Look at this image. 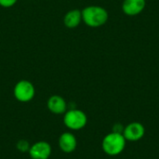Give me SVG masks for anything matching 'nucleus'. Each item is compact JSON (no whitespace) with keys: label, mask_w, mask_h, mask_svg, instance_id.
Instances as JSON below:
<instances>
[{"label":"nucleus","mask_w":159,"mask_h":159,"mask_svg":"<svg viewBox=\"0 0 159 159\" xmlns=\"http://www.w3.org/2000/svg\"><path fill=\"white\" fill-rule=\"evenodd\" d=\"M82 22V12L80 9H71L63 17V24L69 29L76 28Z\"/></svg>","instance_id":"nucleus-10"},{"label":"nucleus","mask_w":159,"mask_h":159,"mask_svg":"<svg viewBox=\"0 0 159 159\" xmlns=\"http://www.w3.org/2000/svg\"><path fill=\"white\" fill-rule=\"evenodd\" d=\"M145 0H124L122 4V10L127 16L134 17L141 14L145 8Z\"/></svg>","instance_id":"nucleus-9"},{"label":"nucleus","mask_w":159,"mask_h":159,"mask_svg":"<svg viewBox=\"0 0 159 159\" xmlns=\"http://www.w3.org/2000/svg\"><path fill=\"white\" fill-rule=\"evenodd\" d=\"M17 2H18V0H0V7L8 8V7L15 6L17 4Z\"/></svg>","instance_id":"nucleus-12"},{"label":"nucleus","mask_w":159,"mask_h":159,"mask_svg":"<svg viewBox=\"0 0 159 159\" xmlns=\"http://www.w3.org/2000/svg\"><path fill=\"white\" fill-rule=\"evenodd\" d=\"M28 154L32 159H48L52 155V147L48 142L39 141L31 144Z\"/></svg>","instance_id":"nucleus-6"},{"label":"nucleus","mask_w":159,"mask_h":159,"mask_svg":"<svg viewBox=\"0 0 159 159\" xmlns=\"http://www.w3.org/2000/svg\"><path fill=\"white\" fill-rule=\"evenodd\" d=\"M122 134L127 142H138L144 137L145 128L140 122H131L124 128Z\"/></svg>","instance_id":"nucleus-5"},{"label":"nucleus","mask_w":159,"mask_h":159,"mask_svg":"<svg viewBox=\"0 0 159 159\" xmlns=\"http://www.w3.org/2000/svg\"><path fill=\"white\" fill-rule=\"evenodd\" d=\"M30 147H31L30 143L26 140H23V139L18 141V143H16V148L20 153H28Z\"/></svg>","instance_id":"nucleus-11"},{"label":"nucleus","mask_w":159,"mask_h":159,"mask_svg":"<svg viewBox=\"0 0 159 159\" xmlns=\"http://www.w3.org/2000/svg\"><path fill=\"white\" fill-rule=\"evenodd\" d=\"M127 141L122 133L112 131L106 134L102 141V149L109 157H116L122 154L126 148Z\"/></svg>","instance_id":"nucleus-2"},{"label":"nucleus","mask_w":159,"mask_h":159,"mask_svg":"<svg viewBox=\"0 0 159 159\" xmlns=\"http://www.w3.org/2000/svg\"><path fill=\"white\" fill-rule=\"evenodd\" d=\"M64 126L70 130H80L88 124V116L85 112L77 108H70L63 114Z\"/></svg>","instance_id":"nucleus-3"},{"label":"nucleus","mask_w":159,"mask_h":159,"mask_svg":"<svg viewBox=\"0 0 159 159\" xmlns=\"http://www.w3.org/2000/svg\"><path fill=\"white\" fill-rule=\"evenodd\" d=\"M13 95L15 99L20 102H29L35 96V88L31 81L21 79L15 84L13 89Z\"/></svg>","instance_id":"nucleus-4"},{"label":"nucleus","mask_w":159,"mask_h":159,"mask_svg":"<svg viewBox=\"0 0 159 159\" xmlns=\"http://www.w3.org/2000/svg\"><path fill=\"white\" fill-rule=\"evenodd\" d=\"M59 148L64 154H71L75 151L77 147V140L73 132L65 131L61 134L58 141Z\"/></svg>","instance_id":"nucleus-7"},{"label":"nucleus","mask_w":159,"mask_h":159,"mask_svg":"<svg viewBox=\"0 0 159 159\" xmlns=\"http://www.w3.org/2000/svg\"><path fill=\"white\" fill-rule=\"evenodd\" d=\"M82 21L89 27L98 28L104 25L109 18L108 11L101 6H88L82 10Z\"/></svg>","instance_id":"nucleus-1"},{"label":"nucleus","mask_w":159,"mask_h":159,"mask_svg":"<svg viewBox=\"0 0 159 159\" xmlns=\"http://www.w3.org/2000/svg\"><path fill=\"white\" fill-rule=\"evenodd\" d=\"M48 111L54 115H63L68 110V104L65 99L60 95H52L47 102Z\"/></svg>","instance_id":"nucleus-8"}]
</instances>
